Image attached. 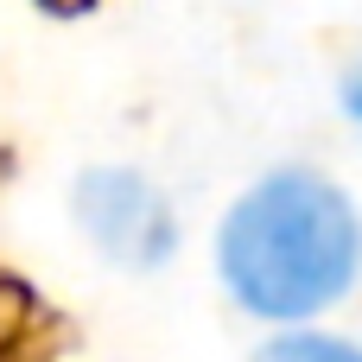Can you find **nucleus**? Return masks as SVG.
<instances>
[{"mask_svg":"<svg viewBox=\"0 0 362 362\" xmlns=\"http://www.w3.org/2000/svg\"><path fill=\"white\" fill-rule=\"evenodd\" d=\"M216 267L242 312L274 325L318 318L362 274V216L325 172L280 165L229 204Z\"/></svg>","mask_w":362,"mask_h":362,"instance_id":"f257e3e1","label":"nucleus"},{"mask_svg":"<svg viewBox=\"0 0 362 362\" xmlns=\"http://www.w3.org/2000/svg\"><path fill=\"white\" fill-rule=\"evenodd\" d=\"M76 223L121 267H159L172 255V242H178L172 204L127 165H102V172H89L76 185Z\"/></svg>","mask_w":362,"mask_h":362,"instance_id":"f03ea898","label":"nucleus"},{"mask_svg":"<svg viewBox=\"0 0 362 362\" xmlns=\"http://www.w3.org/2000/svg\"><path fill=\"white\" fill-rule=\"evenodd\" d=\"M255 362H362V350L337 337H274Z\"/></svg>","mask_w":362,"mask_h":362,"instance_id":"7ed1b4c3","label":"nucleus"},{"mask_svg":"<svg viewBox=\"0 0 362 362\" xmlns=\"http://www.w3.org/2000/svg\"><path fill=\"white\" fill-rule=\"evenodd\" d=\"M337 95H344L350 121H362V64H350V70H344V89H337Z\"/></svg>","mask_w":362,"mask_h":362,"instance_id":"20e7f679","label":"nucleus"}]
</instances>
